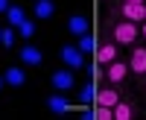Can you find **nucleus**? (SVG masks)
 Segmentation results:
<instances>
[{"label": "nucleus", "instance_id": "obj_5", "mask_svg": "<svg viewBox=\"0 0 146 120\" xmlns=\"http://www.w3.org/2000/svg\"><path fill=\"white\" fill-rule=\"evenodd\" d=\"M129 67H131V73H137V76L146 73V47H131Z\"/></svg>", "mask_w": 146, "mask_h": 120}, {"label": "nucleus", "instance_id": "obj_18", "mask_svg": "<svg viewBox=\"0 0 146 120\" xmlns=\"http://www.w3.org/2000/svg\"><path fill=\"white\" fill-rule=\"evenodd\" d=\"M18 32H21V38H32V35H35V23L32 21H23L18 27Z\"/></svg>", "mask_w": 146, "mask_h": 120}, {"label": "nucleus", "instance_id": "obj_22", "mask_svg": "<svg viewBox=\"0 0 146 120\" xmlns=\"http://www.w3.org/2000/svg\"><path fill=\"white\" fill-rule=\"evenodd\" d=\"M3 85H6V76H0V88H3Z\"/></svg>", "mask_w": 146, "mask_h": 120}, {"label": "nucleus", "instance_id": "obj_7", "mask_svg": "<svg viewBox=\"0 0 146 120\" xmlns=\"http://www.w3.org/2000/svg\"><path fill=\"white\" fill-rule=\"evenodd\" d=\"M117 50H120V44H114V41L100 44V47H96V62H100V65H111L117 59Z\"/></svg>", "mask_w": 146, "mask_h": 120}, {"label": "nucleus", "instance_id": "obj_9", "mask_svg": "<svg viewBox=\"0 0 146 120\" xmlns=\"http://www.w3.org/2000/svg\"><path fill=\"white\" fill-rule=\"evenodd\" d=\"M21 62L35 67V65H41V62H44V53L38 50V47H32V44H23V47H21Z\"/></svg>", "mask_w": 146, "mask_h": 120}, {"label": "nucleus", "instance_id": "obj_8", "mask_svg": "<svg viewBox=\"0 0 146 120\" xmlns=\"http://www.w3.org/2000/svg\"><path fill=\"white\" fill-rule=\"evenodd\" d=\"M120 103V91L114 85H108L102 91H96V105H108V109H114V105Z\"/></svg>", "mask_w": 146, "mask_h": 120}, {"label": "nucleus", "instance_id": "obj_2", "mask_svg": "<svg viewBox=\"0 0 146 120\" xmlns=\"http://www.w3.org/2000/svg\"><path fill=\"white\" fill-rule=\"evenodd\" d=\"M129 73H131L129 62H120V59H114L111 65H105V79H108V85H120V82H126Z\"/></svg>", "mask_w": 146, "mask_h": 120}, {"label": "nucleus", "instance_id": "obj_6", "mask_svg": "<svg viewBox=\"0 0 146 120\" xmlns=\"http://www.w3.org/2000/svg\"><path fill=\"white\" fill-rule=\"evenodd\" d=\"M50 82H53V88H56V91H70L73 85H76V79H73V70H56Z\"/></svg>", "mask_w": 146, "mask_h": 120}, {"label": "nucleus", "instance_id": "obj_16", "mask_svg": "<svg viewBox=\"0 0 146 120\" xmlns=\"http://www.w3.org/2000/svg\"><path fill=\"white\" fill-rule=\"evenodd\" d=\"M6 21H9V23H12V27H15V29H18V27H21V23H23V21H27V15H23V9H21V6H9V12H6Z\"/></svg>", "mask_w": 146, "mask_h": 120}, {"label": "nucleus", "instance_id": "obj_13", "mask_svg": "<svg viewBox=\"0 0 146 120\" xmlns=\"http://www.w3.org/2000/svg\"><path fill=\"white\" fill-rule=\"evenodd\" d=\"M6 85H12V88H21L23 82H27V73H23L21 67H6Z\"/></svg>", "mask_w": 146, "mask_h": 120}, {"label": "nucleus", "instance_id": "obj_23", "mask_svg": "<svg viewBox=\"0 0 146 120\" xmlns=\"http://www.w3.org/2000/svg\"><path fill=\"white\" fill-rule=\"evenodd\" d=\"M143 38H146V23H143Z\"/></svg>", "mask_w": 146, "mask_h": 120}, {"label": "nucleus", "instance_id": "obj_1", "mask_svg": "<svg viewBox=\"0 0 146 120\" xmlns=\"http://www.w3.org/2000/svg\"><path fill=\"white\" fill-rule=\"evenodd\" d=\"M111 41L120 44V47H129V44H135L137 41V23H131V21H120L111 27Z\"/></svg>", "mask_w": 146, "mask_h": 120}, {"label": "nucleus", "instance_id": "obj_4", "mask_svg": "<svg viewBox=\"0 0 146 120\" xmlns=\"http://www.w3.org/2000/svg\"><path fill=\"white\" fill-rule=\"evenodd\" d=\"M120 15H123V21L131 23H146V3H123Z\"/></svg>", "mask_w": 146, "mask_h": 120}, {"label": "nucleus", "instance_id": "obj_24", "mask_svg": "<svg viewBox=\"0 0 146 120\" xmlns=\"http://www.w3.org/2000/svg\"><path fill=\"white\" fill-rule=\"evenodd\" d=\"M0 38H3V29H0Z\"/></svg>", "mask_w": 146, "mask_h": 120}, {"label": "nucleus", "instance_id": "obj_15", "mask_svg": "<svg viewBox=\"0 0 146 120\" xmlns=\"http://www.w3.org/2000/svg\"><path fill=\"white\" fill-rule=\"evenodd\" d=\"M79 50L82 53H96V47H100V44H96V38H94V35L91 32H85V35H79Z\"/></svg>", "mask_w": 146, "mask_h": 120}, {"label": "nucleus", "instance_id": "obj_12", "mask_svg": "<svg viewBox=\"0 0 146 120\" xmlns=\"http://www.w3.org/2000/svg\"><path fill=\"white\" fill-rule=\"evenodd\" d=\"M135 117V103H129V100H120L114 105V120H131Z\"/></svg>", "mask_w": 146, "mask_h": 120}, {"label": "nucleus", "instance_id": "obj_14", "mask_svg": "<svg viewBox=\"0 0 146 120\" xmlns=\"http://www.w3.org/2000/svg\"><path fill=\"white\" fill-rule=\"evenodd\" d=\"M53 12H56L53 0H35V18L47 21V18H53Z\"/></svg>", "mask_w": 146, "mask_h": 120}, {"label": "nucleus", "instance_id": "obj_10", "mask_svg": "<svg viewBox=\"0 0 146 120\" xmlns=\"http://www.w3.org/2000/svg\"><path fill=\"white\" fill-rule=\"evenodd\" d=\"M47 109H50L53 114H67L73 105L67 103V97H64V94H50V100H47Z\"/></svg>", "mask_w": 146, "mask_h": 120}, {"label": "nucleus", "instance_id": "obj_20", "mask_svg": "<svg viewBox=\"0 0 146 120\" xmlns=\"http://www.w3.org/2000/svg\"><path fill=\"white\" fill-rule=\"evenodd\" d=\"M9 6H12L9 0H0V15H6V12H9Z\"/></svg>", "mask_w": 146, "mask_h": 120}, {"label": "nucleus", "instance_id": "obj_3", "mask_svg": "<svg viewBox=\"0 0 146 120\" xmlns=\"http://www.w3.org/2000/svg\"><path fill=\"white\" fill-rule=\"evenodd\" d=\"M58 56H62V62H64L70 70H82V67H85V53L79 50V47H70V44H64L62 50H58Z\"/></svg>", "mask_w": 146, "mask_h": 120}, {"label": "nucleus", "instance_id": "obj_19", "mask_svg": "<svg viewBox=\"0 0 146 120\" xmlns=\"http://www.w3.org/2000/svg\"><path fill=\"white\" fill-rule=\"evenodd\" d=\"M0 44H3V47H12V44H15V29H3V38H0Z\"/></svg>", "mask_w": 146, "mask_h": 120}, {"label": "nucleus", "instance_id": "obj_17", "mask_svg": "<svg viewBox=\"0 0 146 120\" xmlns=\"http://www.w3.org/2000/svg\"><path fill=\"white\" fill-rule=\"evenodd\" d=\"M79 100L88 105V103H96V88H94V82H88V85H82L79 88Z\"/></svg>", "mask_w": 146, "mask_h": 120}, {"label": "nucleus", "instance_id": "obj_11", "mask_svg": "<svg viewBox=\"0 0 146 120\" xmlns=\"http://www.w3.org/2000/svg\"><path fill=\"white\" fill-rule=\"evenodd\" d=\"M67 29H70V35H85V32H88V18H85V15H70Z\"/></svg>", "mask_w": 146, "mask_h": 120}, {"label": "nucleus", "instance_id": "obj_21", "mask_svg": "<svg viewBox=\"0 0 146 120\" xmlns=\"http://www.w3.org/2000/svg\"><path fill=\"white\" fill-rule=\"evenodd\" d=\"M123 3H143V0H123Z\"/></svg>", "mask_w": 146, "mask_h": 120}]
</instances>
